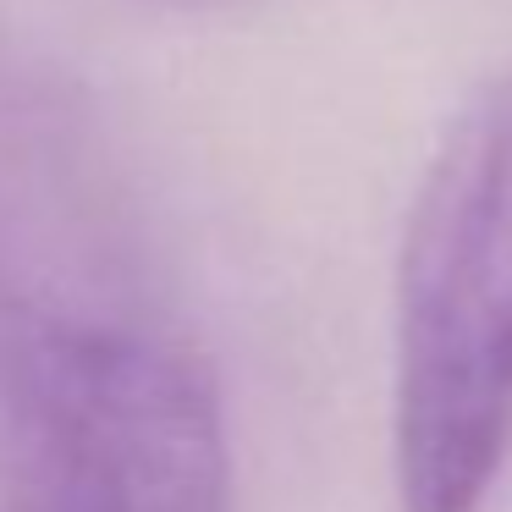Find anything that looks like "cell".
I'll list each match as a JSON object with an SVG mask.
<instances>
[{
    "label": "cell",
    "instance_id": "6da1fadb",
    "mask_svg": "<svg viewBox=\"0 0 512 512\" xmlns=\"http://www.w3.org/2000/svg\"><path fill=\"white\" fill-rule=\"evenodd\" d=\"M0 501L232 512L221 386L94 100L0 34Z\"/></svg>",
    "mask_w": 512,
    "mask_h": 512
},
{
    "label": "cell",
    "instance_id": "7a4b0ae2",
    "mask_svg": "<svg viewBox=\"0 0 512 512\" xmlns=\"http://www.w3.org/2000/svg\"><path fill=\"white\" fill-rule=\"evenodd\" d=\"M391 457L402 512H479L512 457V61L457 111L397 254Z\"/></svg>",
    "mask_w": 512,
    "mask_h": 512
},
{
    "label": "cell",
    "instance_id": "3957f363",
    "mask_svg": "<svg viewBox=\"0 0 512 512\" xmlns=\"http://www.w3.org/2000/svg\"><path fill=\"white\" fill-rule=\"evenodd\" d=\"M144 6H171V12H215V6H243V0H144Z\"/></svg>",
    "mask_w": 512,
    "mask_h": 512
}]
</instances>
